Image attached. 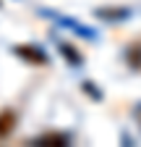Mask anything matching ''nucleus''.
<instances>
[{
  "label": "nucleus",
  "instance_id": "nucleus-1",
  "mask_svg": "<svg viewBox=\"0 0 141 147\" xmlns=\"http://www.w3.org/2000/svg\"><path fill=\"white\" fill-rule=\"evenodd\" d=\"M13 53L21 55V58H26V63H39V66L47 63V55H45L42 50H37V47H16Z\"/></svg>",
  "mask_w": 141,
  "mask_h": 147
},
{
  "label": "nucleus",
  "instance_id": "nucleus-2",
  "mask_svg": "<svg viewBox=\"0 0 141 147\" xmlns=\"http://www.w3.org/2000/svg\"><path fill=\"white\" fill-rule=\"evenodd\" d=\"M13 126H16V113H13L11 108L0 110V142H3V139L13 131Z\"/></svg>",
  "mask_w": 141,
  "mask_h": 147
},
{
  "label": "nucleus",
  "instance_id": "nucleus-3",
  "mask_svg": "<svg viewBox=\"0 0 141 147\" xmlns=\"http://www.w3.org/2000/svg\"><path fill=\"white\" fill-rule=\"evenodd\" d=\"M97 16H102V18H107V21H126V18L131 16V8H99L97 11Z\"/></svg>",
  "mask_w": 141,
  "mask_h": 147
},
{
  "label": "nucleus",
  "instance_id": "nucleus-4",
  "mask_svg": "<svg viewBox=\"0 0 141 147\" xmlns=\"http://www.w3.org/2000/svg\"><path fill=\"white\" fill-rule=\"evenodd\" d=\"M126 61L131 68H141V42H133L126 53Z\"/></svg>",
  "mask_w": 141,
  "mask_h": 147
},
{
  "label": "nucleus",
  "instance_id": "nucleus-5",
  "mask_svg": "<svg viewBox=\"0 0 141 147\" xmlns=\"http://www.w3.org/2000/svg\"><path fill=\"white\" fill-rule=\"evenodd\" d=\"M34 144H68V134H45L39 139H34Z\"/></svg>",
  "mask_w": 141,
  "mask_h": 147
}]
</instances>
